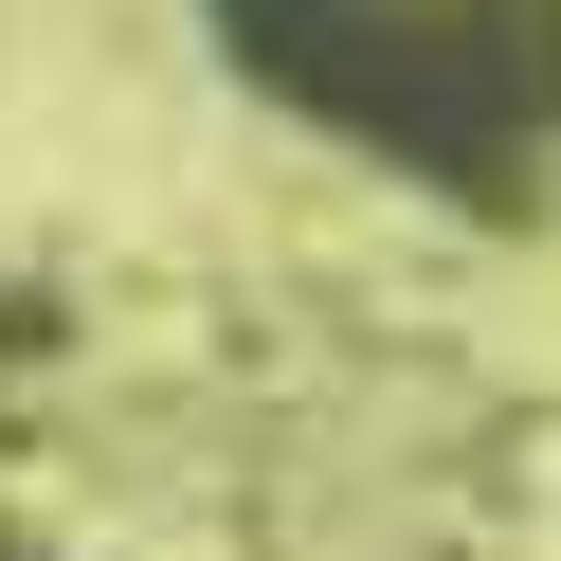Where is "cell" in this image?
Instances as JSON below:
<instances>
[{
  "mask_svg": "<svg viewBox=\"0 0 561 561\" xmlns=\"http://www.w3.org/2000/svg\"><path fill=\"white\" fill-rule=\"evenodd\" d=\"M218 37L272 110L344 127L471 218H507L561 146V0H218Z\"/></svg>",
  "mask_w": 561,
  "mask_h": 561,
  "instance_id": "6da1fadb",
  "label": "cell"
}]
</instances>
